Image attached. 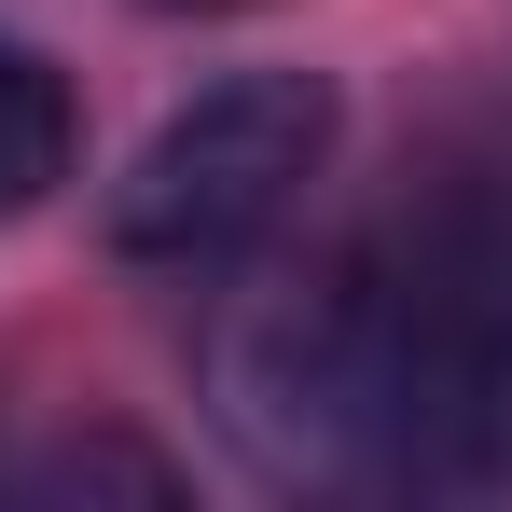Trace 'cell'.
Returning <instances> with one entry per match:
<instances>
[{
	"mask_svg": "<svg viewBox=\"0 0 512 512\" xmlns=\"http://www.w3.org/2000/svg\"><path fill=\"white\" fill-rule=\"evenodd\" d=\"M222 416L291 485H512V125L443 139L360 250L263 291Z\"/></svg>",
	"mask_w": 512,
	"mask_h": 512,
	"instance_id": "obj_1",
	"label": "cell"
},
{
	"mask_svg": "<svg viewBox=\"0 0 512 512\" xmlns=\"http://www.w3.org/2000/svg\"><path fill=\"white\" fill-rule=\"evenodd\" d=\"M319 153H333V97L305 70H236V84H208L194 111L153 125V153L111 194V236L139 263H236L250 236L291 222Z\"/></svg>",
	"mask_w": 512,
	"mask_h": 512,
	"instance_id": "obj_2",
	"label": "cell"
},
{
	"mask_svg": "<svg viewBox=\"0 0 512 512\" xmlns=\"http://www.w3.org/2000/svg\"><path fill=\"white\" fill-rule=\"evenodd\" d=\"M56 180H70V84L28 42H0V222H28Z\"/></svg>",
	"mask_w": 512,
	"mask_h": 512,
	"instance_id": "obj_3",
	"label": "cell"
},
{
	"mask_svg": "<svg viewBox=\"0 0 512 512\" xmlns=\"http://www.w3.org/2000/svg\"><path fill=\"white\" fill-rule=\"evenodd\" d=\"M180 14H208V0H180Z\"/></svg>",
	"mask_w": 512,
	"mask_h": 512,
	"instance_id": "obj_4",
	"label": "cell"
}]
</instances>
